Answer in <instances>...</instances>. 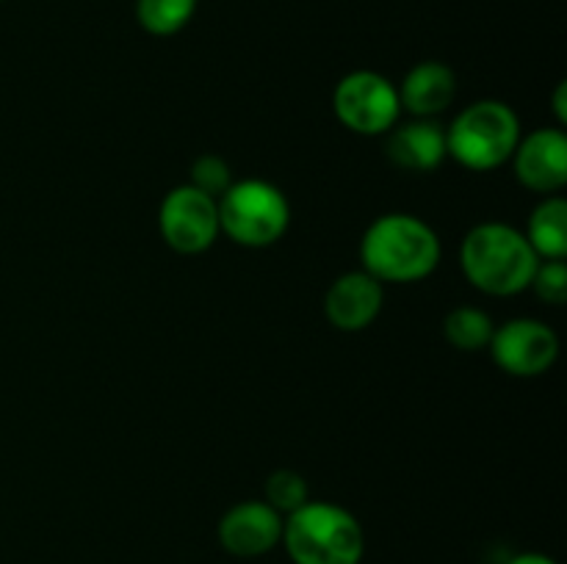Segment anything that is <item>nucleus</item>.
I'll return each mask as SVG.
<instances>
[{
	"label": "nucleus",
	"mask_w": 567,
	"mask_h": 564,
	"mask_svg": "<svg viewBox=\"0 0 567 564\" xmlns=\"http://www.w3.org/2000/svg\"><path fill=\"white\" fill-rule=\"evenodd\" d=\"M282 514L264 498L238 501L221 514L216 536L225 553L236 558H260L275 551L282 540Z\"/></svg>",
	"instance_id": "nucleus-10"
},
{
	"label": "nucleus",
	"mask_w": 567,
	"mask_h": 564,
	"mask_svg": "<svg viewBox=\"0 0 567 564\" xmlns=\"http://www.w3.org/2000/svg\"><path fill=\"white\" fill-rule=\"evenodd\" d=\"M515 180L540 197H551L567 186V136L563 127H535L524 133L509 158Z\"/></svg>",
	"instance_id": "nucleus-9"
},
{
	"label": "nucleus",
	"mask_w": 567,
	"mask_h": 564,
	"mask_svg": "<svg viewBox=\"0 0 567 564\" xmlns=\"http://www.w3.org/2000/svg\"><path fill=\"white\" fill-rule=\"evenodd\" d=\"M158 232L161 241L177 254H203L208 252L221 236L219 208L216 199L203 194L199 188L175 186L164 194L158 205Z\"/></svg>",
	"instance_id": "nucleus-7"
},
{
	"label": "nucleus",
	"mask_w": 567,
	"mask_h": 564,
	"mask_svg": "<svg viewBox=\"0 0 567 564\" xmlns=\"http://www.w3.org/2000/svg\"><path fill=\"white\" fill-rule=\"evenodd\" d=\"M332 111L349 133L369 138L385 136L402 119L396 83L374 70L347 72L332 92Z\"/></svg>",
	"instance_id": "nucleus-6"
},
{
	"label": "nucleus",
	"mask_w": 567,
	"mask_h": 564,
	"mask_svg": "<svg viewBox=\"0 0 567 564\" xmlns=\"http://www.w3.org/2000/svg\"><path fill=\"white\" fill-rule=\"evenodd\" d=\"M233 182V169L221 155L205 153L199 158L192 160V169H188V186L199 188L208 197L219 199L221 194L230 188Z\"/></svg>",
	"instance_id": "nucleus-18"
},
{
	"label": "nucleus",
	"mask_w": 567,
	"mask_h": 564,
	"mask_svg": "<svg viewBox=\"0 0 567 564\" xmlns=\"http://www.w3.org/2000/svg\"><path fill=\"white\" fill-rule=\"evenodd\" d=\"M551 108H554V116H557V127L567 125V83H557V88H554V100H551Z\"/></svg>",
	"instance_id": "nucleus-20"
},
{
	"label": "nucleus",
	"mask_w": 567,
	"mask_h": 564,
	"mask_svg": "<svg viewBox=\"0 0 567 564\" xmlns=\"http://www.w3.org/2000/svg\"><path fill=\"white\" fill-rule=\"evenodd\" d=\"M493 363L515 379H535L548 374L559 359V335L540 318H509L496 324L491 337Z\"/></svg>",
	"instance_id": "nucleus-8"
},
{
	"label": "nucleus",
	"mask_w": 567,
	"mask_h": 564,
	"mask_svg": "<svg viewBox=\"0 0 567 564\" xmlns=\"http://www.w3.org/2000/svg\"><path fill=\"white\" fill-rule=\"evenodd\" d=\"M385 155L393 166L402 171H426L441 169L446 153V127L437 119H399L391 130L385 133Z\"/></svg>",
	"instance_id": "nucleus-12"
},
{
	"label": "nucleus",
	"mask_w": 567,
	"mask_h": 564,
	"mask_svg": "<svg viewBox=\"0 0 567 564\" xmlns=\"http://www.w3.org/2000/svg\"><path fill=\"white\" fill-rule=\"evenodd\" d=\"M358 258L360 269L382 285H413L435 274L443 260V243L430 221L393 210L365 227Z\"/></svg>",
	"instance_id": "nucleus-1"
},
{
	"label": "nucleus",
	"mask_w": 567,
	"mask_h": 564,
	"mask_svg": "<svg viewBox=\"0 0 567 564\" xmlns=\"http://www.w3.org/2000/svg\"><path fill=\"white\" fill-rule=\"evenodd\" d=\"M524 127L504 100L468 103L446 127V153L468 171H493L509 164Z\"/></svg>",
	"instance_id": "nucleus-4"
},
{
	"label": "nucleus",
	"mask_w": 567,
	"mask_h": 564,
	"mask_svg": "<svg viewBox=\"0 0 567 564\" xmlns=\"http://www.w3.org/2000/svg\"><path fill=\"white\" fill-rule=\"evenodd\" d=\"M524 236L540 260L567 258V199L563 194L543 197L535 205Z\"/></svg>",
	"instance_id": "nucleus-14"
},
{
	"label": "nucleus",
	"mask_w": 567,
	"mask_h": 564,
	"mask_svg": "<svg viewBox=\"0 0 567 564\" xmlns=\"http://www.w3.org/2000/svg\"><path fill=\"white\" fill-rule=\"evenodd\" d=\"M221 236L244 249L275 247L291 224V202L280 186L260 177L233 180L216 199Z\"/></svg>",
	"instance_id": "nucleus-5"
},
{
	"label": "nucleus",
	"mask_w": 567,
	"mask_h": 564,
	"mask_svg": "<svg viewBox=\"0 0 567 564\" xmlns=\"http://www.w3.org/2000/svg\"><path fill=\"white\" fill-rule=\"evenodd\" d=\"M532 291L537 293V299H543L546 304H559L567 302V265L565 260H540L537 263L535 276H532Z\"/></svg>",
	"instance_id": "nucleus-19"
},
{
	"label": "nucleus",
	"mask_w": 567,
	"mask_h": 564,
	"mask_svg": "<svg viewBox=\"0 0 567 564\" xmlns=\"http://www.w3.org/2000/svg\"><path fill=\"white\" fill-rule=\"evenodd\" d=\"M291 564H360L365 531L347 506L332 501H305L282 520V540Z\"/></svg>",
	"instance_id": "nucleus-3"
},
{
	"label": "nucleus",
	"mask_w": 567,
	"mask_h": 564,
	"mask_svg": "<svg viewBox=\"0 0 567 564\" xmlns=\"http://www.w3.org/2000/svg\"><path fill=\"white\" fill-rule=\"evenodd\" d=\"M199 0H136V22L150 36H175L197 14Z\"/></svg>",
	"instance_id": "nucleus-16"
},
{
	"label": "nucleus",
	"mask_w": 567,
	"mask_h": 564,
	"mask_svg": "<svg viewBox=\"0 0 567 564\" xmlns=\"http://www.w3.org/2000/svg\"><path fill=\"white\" fill-rule=\"evenodd\" d=\"M264 501L269 503L271 509H277L282 518H286V514L297 512V509L302 506L305 501H310L308 479H305L302 473H297V470H291V468L275 470V473L266 479Z\"/></svg>",
	"instance_id": "nucleus-17"
},
{
	"label": "nucleus",
	"mask_w": 567,
	"mask_h": 564,
	"mask_svg": "<svg viewBox=\"0 0 567 564\" xmlns=\"http://www.w3.org/2000/svg\"><path fill=\"white\" fill-rule=\"evenodd\" d=\"M396 92L402 114L435 119L457 97V75L443 61H421L413 70H408Z\"/></svg>",
	"instance_id": "nucleus-13"
},
{
	"label": "nucleus",
	"mask_w": 567,
	"mask_h": 564,
	"mask_svg": "<svg viewBox=\"0 0 567 564\" xmlns=\"http://www.w3.org/2000/svg\"><path fill=\"white\" fill-rule=\"evenodd\" d=\"M540 258L526 241L524 230L507 221L474 224L460 247L465 280L485 296H518L529 291Z\"/></svg>",
	"instance_id": "nucleus-2"
},
{
	"label": "nucleus",
	"mask_w": 567,
	"mask_h": 564,
	"mask_svg": "<svg viewBox=\"0 0 567 564\" xmlns=\"http://www.w3.org/2000/svg\"><path fill=\"white\" fill-rule=\"evenodd\" d=\"M385 285L363 269L343 271L327 285L324 315L338 332H363L380 318Z\"/></svg>",
	"instance_id": "nucleus-11"
},
{
	"label": "nucleus",
	"mask_w": 567,
	"mask_h": 564,
	"mask_svg": "<svg viewBox=\"0 0 567 564\" xmlns=\"http://www.w3.org/2000/svg\"><path fill=\"white\" fill-rule=\"evenodd\" d=\"M507 564H559V562H557V558L546 556V553L524 551V553H515L513 558H507Z\"/></svg>",
	"instance_id": "nucleus-21"
},
{
	"label": "nucleus",
	"mask_w": 567,
	"mask_h": 564,
	"mask_svg": "<svg viewBox=\"0 0 567 564\" xmlns=\"http://www.w3.org/2000/svg\"><path fill=\"white\" fill-rule=\"evenodd\" d=\"M493 330H496V321L491 318V313L474 304H460V307L449 310L446 318H443V337L452 348L465 354L482 352V348L491 346Z\"/></svg>",
	"instance_id": "nucleus-15"
}]
</instances>
